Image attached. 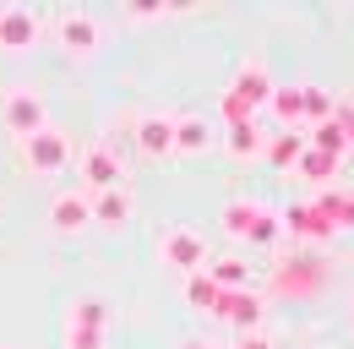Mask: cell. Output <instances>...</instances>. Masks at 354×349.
<instances>
[{
  "mask_svg": "<svg viewBox=\"0 0 354 349\" xmlns=\"http://www.w3.org/2000/svg\"><path fill=\"white\" fill-rule=\"evenodd\" d=\"M82 213H88V208H82V202H71V197H66V202H60V208H55V224H60V229H77V224H82Z\"/></svg>",
  "mask_w": 354,
  "mask_h": 349,
  "instance_id": "obj_15",
  "label": "cell"
},
{
  "mask_svg": "<svg viewBox=\"0 0 354 349\" xmlns=\"http://www.w3.org/2000/svg\"><path fill=\"white\" fill-rule=\"evenodd\" d=\"M93 180H115V164H109V159H104V153H98V159H93Z\"/></svg>",
  "mask_w": 354,
  "mask_h": 349,
  "instance_id": "obj_23",
  "label": "cell"
},
{
  "mask_svg": "<svg viewBox=\"0 0 354 349\" xmlns=\"http://www.w3.org/2000/svg\"><path fill=\"white\" fill-rule=\"evenodd\" d=\"M300 115H310L316 126L333 120V93H327V87H300Z\"/></svg>",
  "mask_w": 354,
  "mask_h": 349,
  "instance_id": "obj_5",
  "label": "cell"
},
{
  "mask_svg": "<svg viewBox=\"0 0 354 349\" xmlns=\"http://www.w3.org/2000/svg\"><path fill=\"white\" fill-rule=\"evenodd\" d=\"M11 126H39V98H11Z\"/></svg>",
  "mask_w": 354,
  "mask_h": 349,
  "instance_id": "obj_11",
  "label": "cell"
},
{
  "mask_svg": "<svg viewBox=\"0 0 354 349\" xmlns=\"http://www.w3.org/2000/svg\"><path fill=\"white\" fill-rule=\"evenodd\" d=\"M169 257H175L180 267H191V262H202V246H196L191 235H169Z\"/></svg>",
  "mask_w": 354,
  "mask_h": 349,
  "instance_id": "obj_8",
  "label": "cell"
},
{
  "mask_svg": "<svg viewBox=\"0 0 354 349\" xmlns=\"http://www.w3.org/2000/svg\"><path fill=\"white\" fill-rule=\"evenodd\" d=\"M300 170H306L310 180H333V174H338V159H327V153L310 147V153H300Z\"/></svg>",
  "mask_w": 354,
  "mask_h": 349,
  "instance_id": "obj_6",
  "label": "cell"
},
{
  "mask_svg": "<svg viewBox=\"0 0 354 349\" xmlns=\"http://www.w3.org/2000/svg\"><path fill=\"white\" fill-rule=\"evenodd\" d=\"M229 147H234V153H251V147H257V126L234 120V131H229Z\"/></svg>",
  "mask_w": 354,
  "mask_h": 349,
  "instance_id": "obj_14",
  "label": "cell"
},
{
  "mask_svg": "<svg viewBox=\"0 0 354 349\" xmlns=\"http://www.w3.org/2000/svg\"><path fill=\"white\" fill-rule=\"evenodd\" d=\"M218 278H223V284H240V278H245V267H240V262H223Z\"/></svg>",
  "mask_w": 354,
  "mask_h": 349,
  "instance_id": "obj_21",
  "label": "cell"
},
{
  "mask_svg": "<svg viewBox=\"0 0 354 349\" xmlns=\"http://www.w3.org/2000/svg\"><path fill=\"white\" fill-rule=\"evenodd\" d=\"M316 208H322V218L333 229H354V191H327Z\"/></svg>",
  "mask_w": 354,
  "mask_h": 349,
  "instance_id": "obj_4",
  "label": "cell"
},
{
  "mask_svg": "<svg viewBox=\"0 0 354 349\" xmlns=\"http://www.w3.org/2000/svg\"><path fill=\"white\" fill-rule=\"evenodd\" d=\"M207 136H202V126H180V147H202Z\"/></svg>",
  "mask_w": 354,
  "mask_h": 349,
  "instance_id": "obj_20",
  "label": "cell"
},
{
  "mask_svg": "<svg viewBox=\"0 0 354 349\" xmlns=\"http://www.w3.org/2000/svg\"><path fill=\"white\" fill-rule=\"evenodd\" d=\"M28 39V17H11V22H6V44H22Z\"/></svg>",
  "mask_w": 354,
  "mask_h": 349,
  "instance_id": "obj_19",
  "label": "cell"
},
{
  "mask_svg": "<svg viewBox=\"0 0 354 349\" xmlns=\"http://www.w3.org/2000/svg\"><path fill=\"white\" fill-rule=\"evenodd\" d=\"M257 311H262V301H257V295H240V301H229V311H223V316L245 328V322H257Z\"/></svg>",
  "mask_w": 354,
  "mask_h": 349,
  "instance_id": "obj_9",
  "label": "cell"
},
{
  "mask_svg": "<svg viewBox=\"0 0 354 349\" xmlns=\"http://www.w3.org/2000/svg\"><path fill=\"white\" fill-rule=\"evenodd\" d=\"M300 153H306V147H300V136H278V142H272V164H295Z\"/></svg>",
  "mask_w": 354,
  "mask_h": 349,
  "instance_id": "obj_13",
  "label": "cell"
},
{
  "mask_svg": "<svg viewBox=\"0 0 354 349\" xmlns=\"http://www.w3.org/2000/svg\"><path fill=\"white\" fill-rule=\"evenodd\" d=\"M278 235V218L272 213H257V224H251V240H272Z\"/></svg>",
  "mask_w": 354,
  "mask_h": 349,
  "instance_id": "obj_17",
  "label": "cell"
},
{
  "mask_svg": "<svg viewBox=\"0 0 354 349\" xmlns=\"http://www.w3.org/2000/svg\"><path fill=\"white\" fill-rule=\"evenodd\" d=\"M283 224H289L295 235H306V240H327V235H338V229L322 218V208H316V202H300V208H289V213H283Z\"/></svg>",
  "mask_w": 354,
  "mask_h": 349,
  "instance_id": "obj_2",
  "label": "cell"
},
{
  "mask_svg": "<svg viewBox=\"0 0 354 349\" xmlns=\"http://www.w3.org/2000/svg\"><path fill=\"white\" fill-rule=\"evenodd\" d=\"M310 142H316V153H327V159H344V153H349V142H354V131L344 126V120H322Z\"/></svg>",
  "mask_w": 354,
  "mask_h": 349,
  "instance_id": "obj_3",
  "label": "cell"
},
{
  "mask_svg": "<svg viewBox=\"0 0 354 349\" xmlns=\"http://www.w3.org/2000/svg\"><path fill=\"white\" fill-rule=\"evenodd\" d=\"M191 301L207 305V301H213V284H207V278H196V284H191Z\"/></svg>",
  "mask_w": 354,
  "mask_h": 349,
  "instance_id": "obj_22",
  "label": "cell"
},
{
  "mask_svg": "<svg viewBox=\"0 0 354 349\" xmlns=\"http://www.w3.org/2000/svg\"><path fill=\"white\" fill-rule=\"evenodd\" d=\"M33 159H39V164H60V142H55V136H39V142H33Z\"/></svg>",
  "mask_w": 354,
  "mask_h": 349,
  "instance_id": "obj_16",
  "label": "cell"
},
{
  "mask_svg": "<svg viewBox=\"0 0 354 349\" xmlns=\"http://www.w3.org/2000/svg\"><path fill=\"white\" fill-rule=\"evenodd\" d=\"M66 44H71V49H88L93 44V22L88 17H71V22H66Z\"/></svg>",
  "mask_w": 354,
  "mask_h": 349,
  "instance_id": "obj_12",
  "label": "cell"
},
{
  "mask_svg": "<svg viewBox=\"0 0 354 349\" xmlns=\"http://www.w3.org/2000/svg\"><path fill=\"white\" fill-rule=\"evenodd\" d=\"M257 213H262V208H251V202H234V208L223 213V224H229L234 235H251V224H257Z\"/></svg>",
  "mask_w": 354,
  "mask_h": 349,
  "instance_id": "obj_7",
  "label": "cell"
},
{
  "mask_svg": "<svg viewBox=\"0 0 354 349\" xmlns=\"http://www.w3.org/2000/svg\"><path fill=\"white\" fill-rule=\"evenodd\" d=\"M272 109H278L283 120H300V87H278V93H272Z\"/></svg>",
  "mask_w": 354,
  "mask_h": 349,
  "instance_id": "obj_10",
  "label": "cell"
},
{
  "mask_svg": "<svg viewBox=\"0 0 354 349\" xmlns=\"http://www.w3.org/2000/svg\"><path fill=\"white\" fill-rule=\"evenodd\" d=\"M142 142H147L153 153H158V147H169V126H158V120H153V126H147V136H142Z\"/></svg>",
  "mask_w": 354,
  "mask_h": 349,
  "instance_id": "obj_18",
  "label": "cell"
},
{
  "mask_svg": "<svg viewBox=\"0 0 354 349\" xmlns=\"http://www.w3.org/2000/svg\"><path fill=\"white\" fill-rule=\"evenodd\" d=\"M262 98H272V87H267V71L262 66H251V71H240V82H234V98H229V115L240 120L245 109H257Z\"/></svg>",
  "mask_w": 354,
  "mask_h": 349,
  "instance_id": "obj_1",
  "label": "cell"
},
{
  "mask_svg": "<svg viewBox=\"0 0 354 349\" xmlns=\"http://www.w3.org/2000/svg\"><path fill=\"white\" fill-rule=\"evenodd\" d=\"M349 311H354V301H349Z\"/></svg>",
  "mask_w": 354,
  "mask_h": 349,
  "instance_id": "obj_25",
  "label": "cell"
},
{
  "mask_svg": "<svg viewBox=\"0 0 354 349\" xmlns=\"http://www.w3.org/2000/svg\"><path fill=\"white\" fill-rule=\"evenodd\" d=\"M349 153H354V142H349Z\"/></svg>",
  "mask_w": 354,
  "mask_h": 349,
  "instance_id": "obj_24",
  "label": "cell"
}]
</instances>
